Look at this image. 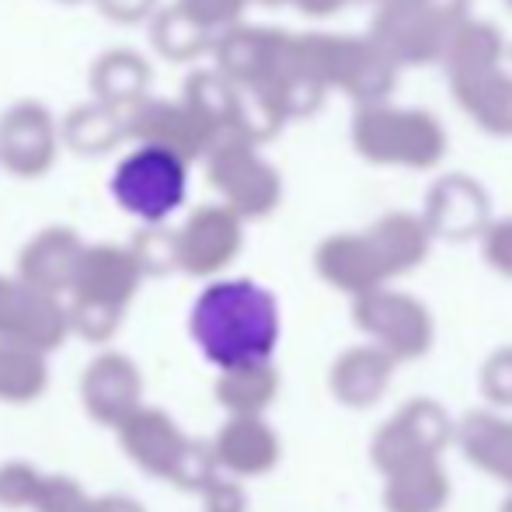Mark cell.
I'll list each match as a JSON object with an SVG mask.
<instances>
[{"instance_id":"18","label":"cell","mask_w":512,"mask_h":512,"mask_svg":"<svg viewBox=\"0 0 512 512\" xmlns=\"http://www.w3.org/2000/svg\"><path fill=\"white\" fill-rule=\"evenodd\" d=\"M67 328L81 331L91 342H105V338L119 328V310H108L98 304H77L74 314H67Z\"/></svg>"},{"instance_id":"20","label":"cell","mask_w":512,"mask_h":512,"mask_svg":"<svg viewBox=\"0 0 512 512\" xmlns=\"http://www.w3.org/2000/svg\"><path fill=\"white\" fill-rule=\"evenodd\" d=\"M499 512H512V495H509L506 502H502V509H499Z\"/></svg>"},{"instance_id":"12","label":"cell","mask_w":512,"mask_h":512,"mask_svg":"<svg viewBox=\"0 0 512 512\" xmlns=\"http://www.w3.org/2000/svg\"><path fill=\"white\" fill-rule=\"evenodd\" d=\"M279 370L272 363L255 366H237V370H223L213 384L216 405L227 411V418H265L272 401L279 398Z\"/></svg>"},{"instance_id":"15","label":"cell","mask_w":512,"mask_h":512,"mask_svg":"<svg viewBox=\"0 0 512 512\" xmlns=\"http://www.w3.org/2000/svg\"><path fill=\"white\" fill-rule=\"evenodd\" d=\"M91 495L67 474H46L39 485V495L32 502V512H84Z\"/></svg>"},{"instance_id":"1","label":"cell","mask_w":512,"mask_h":512,"mask_svg":"<svg viewBox=\"0 0 512 512\" xmlns=\"http://www.w3.org/2000/svg\"><path fill=\"white\" fill-rule=\"evenodd\" d=\"M189 335L206 363L216 370L272 363L283 321L279 304L265 286L251 279H216L196 297Z\"/></svg>"},{"instance_id":"2","label":"cell","mask_w":512,"mask_h":512,"mask_svg":"<svg viewBox=\"0 0 512 512\" xmlns=\"http://www.w3.org/2000/svg\"><path fill=\"white\" fill-rule=\"evenodd\" d=\"M119 443L126 457L150 478L168 481L182 492L199 495L209 481L216 478V464L209 443L192 439L168 411L161 408H136L126 422L119 425Z\"/></svg>"},{"instance_id":"10","label":"cell","mask_w":512,"mask_h":512,"mask_svg":"<svg viewBox=\"0 0 512 512\" xmlns=\"http://www.w3.org/2000/svg\"><path fill=\"white\" fill-rule=\"evenodd\" d=\"M394 366L398 363L391 356H384L380 349H373V345H356V349H345L331 363L328 387L338 405L366 411L387 394V387L394 380Z\"/></svg>"},{"instance_id":"19","label":"cell","mask_w":512,"mask_h":512,"mask_svg":"<svg viewBox=\"0 0 512 512\" xmlns=\"http://www.w3.org/2000/svg\"><path fill=\"white\" fill-rule=\"evenodd\" d=\"M84 512H147L129 495H91Z\"/></svg>"},{"instance_id":"13","label":"cell","mask_w":512,"mask_h":512,"mask_svg":"<svg viewBox=\"0 0 512 512\" xmlns=\"http://www.w3.org/2000/svg\"><path fill=\"white\" fill-rule=\"evenodd\" d=\"M49 387V363L42 352L0 342V405H32Z\"/></svg>"},{"instance_id":"9","label":"cell","mask_w":512,"mask_h":512,"mask_svg":"<svg viewBox=\"0 0 512 512\" xmlns=\"http://www.w3.org/2000/svg\"><path fill=\"white\" fill-rule=\"evenodd\" d=\"M453 443L481 474L512 492V418L485 408L467 411L460 422H453Z\"/></svg>"},{"instance_id":"17","label":"cell","mask_w":512,"mask_h":512,"mask_svg":"<svg viewBox=\"0 0 512 512\" xmlns=\"http://www.w3.org/2000/svg\"><path fill=\"white\" fill-rule=\"evenodd\" d=\"M199 502H203V512H248V492L241 481L227 478V474H216L199 492Z\"/></svg>"},{"instance_id":"8","label":"cell","mask_w":512,"mask_h":512,"mask_svg":"<svg viewBox=\"0 0 512 512\" xmlns=\"http://www.w3.org/2000/svg\"><path fill=\"white\" fill-rule=\"evenodd\" d=\"M67 335V314L46 293L0 283V342L46 356L56 345H63Z\"/></svg>"},{"instance_id":"11","label":"cell","mask_w":512,"mask_h":512,"mask_svg":"<svg viewBox=\"0 0 512 512\" xmlns=\"http://www.w3.org/2000/svg\"><path fill=\"white\" fill-rule=\"evenodd\" d=\"M453 495L450 471L443 460H422L384 478L387 512H443Z\"/></svg>"},{"instance_id":"14","label":"cell","mask_w":512,"mask_h":512,"mask_svg":"<svg viewBox=\"0 0 512 512\" xmlns=\"http://www.w3.org/2000/svg\"><path fill=\"white\" fill-rule=\"evenodd\" d=\"M46 471L25 464V460H7L0 464V506L14 512H32V502L39 495V485Z\"/></svg>"},{"instance_id":"4","label":"cell","mask_w":512,"mask_h":512,"mask_svg":"<svg viewBox=\"0 0 512 512\" xmlns=\"http://www.w3.org/2000/svg\"><path fill=\"white\" fill-rule=\"evenodd\" d=\"M112 196L126 213L157 223L171 216L185 199V164L168 147H140L119 164Z\"/></svg>"},{"instance_id":"3","label":"cell","mask_w":512,"mask_h":512,"mask_svg":"<svg viewBox=\"0 0 512 512\" xmlns=\"http://www.w3.org/2000/svg\"><path fill=\"white\" fill-rule=\"evenodd\" d=\"M453 443V418L443 405L429 398H415L401 405L373 432L370 439V464L380 471V478L401 471L408 464L422 460H443V450Z\"/></svg>"},{"instance_id":"7","label":"cell","mask_w":512,"mask_h":512,"mask_svg":"<svg viewBox=\"0 0 512 512\" xmlns=\"http://www.w3.org/2000/svg\"><path fill=\"white\" fill-rule=\"evenodd\" d=\"M216 474L234 481L262 478L283 457V439L265 418H227L209 439Z\"/></svg>"},{"instance_id":"6","label":"cell","mask_w":512,"mask_h":512,"mask_svg":"<svg viewBox=\"0 0 512 512\" xmlns=\"http://www.w3.org/2000/svg\"><path fill=\"white\" fill-rule=\"evenodd\" d=\"M84 411L98 425L119 429L136 408H143V377L140 366L122 352H102L84 366L81 377Z\"/></svg>"},{"instance_id":"16","label":"cell","mask_w":512,"mask_h":512,"mask_svg":"<svg viewBox=\"0 0 512 512\" xmlns=\"http://www.w3.org/2000/svg\"><path fill=\"white\" fill-rule=\"evenodd\" d=\"M481 394L492 405L512 408V349H502L485 359V366H481Z\"/></svg>"},{"instance_id":"5","label":"cell","mask_w":512,"mask_h":512,"mask_svg":"<svg viewBox=\"0 0 512 512\" xmlns=\"http://www.w3.org/2000/svg\"><path fill=\"white\" fill-rule=\"evenodd\" d=\"M356 324L373 338V349L394 363L422 359L432 345V324L425 310L405 297H366L356 310Z\"/></svg>"}]
</instances>
